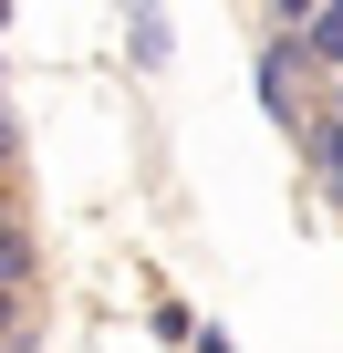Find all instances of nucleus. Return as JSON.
Here are the masks:
<instances>
[{
  "label": "nucleus",
  "instance_id": "f257e3e1",
  "mask_svg": "<svg viewBox=\"0 0 343 353\" xmlns=\"http://www.w3.org/2000/svg\"><path fill=\"white\" fill-rule=\"evenodd\" d=\"M312 52H333V63H343V0H322V11H312Z\"/></svg>",
  "mask_w": 343,
  "mask_h": 353
},
{
  "label": "nucleus",
  "instance_id": "f03ea898",
  "mask_svg": "<svg viewBox=\"0 0 343 353\" xmlns=\"http://www.w3.org/2000/svg\"><path fill=\"white\" fill-rule=\"evenodd\" d=\"M322 176H333V188H343V125L322 135Z\"/></svg>",
  "mask_w": 343,
  "mask_h": 353
},
{
  "label": "nucleus",
  "instance_id": "7ed1b4c3",
  "mask_svg": "<svg viewBox=\"0 0 343 353\" xmlns=\"http://www.w3.org/2000/svg\"><path fill=\"white\" fill-rule=\"evenodd\" d=\"M0 156H11V125H0Z\"/></svg>",
  "mask_w": 343,
  "mask_h": 353
}]
</instances>
